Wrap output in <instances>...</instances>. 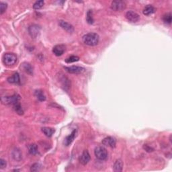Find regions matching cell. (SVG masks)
Segmentation results:
<instances>
[{
    "mask_svg": "<svg viewBox=\"0 0 172 172\" xmlns=\"http://www.w3.org/2000/svg\"><path fill=\"white\" fill-rule=\"evenodd\" d=\"M44 4V1H42V0L37 1L34 3L33 8L35 9V10H39V9L41 8V7H42Z\"/></svg>",
    "mask_w": 172,
    "mask_h": 172,
    "instance_id": "d4e9b609",
    "label": "cell"
},
{
    "mask_svg": "<svg viewBox=\"0 0 172 172\" xmlns=\"http://www.w3.org/2000/svg\"><path fill=\"white\" fill-rule=\"evenodd\" d=\"M6 161L3 159H0V168H1V169H3V168L6 167Z\"/></svg>",
    "mask_w": 172,
    "mask_h": 172,
    "instance_id": "f546056e",
    "label": "cell"
},
{
    "mask_svg": "<svg viewBox=\"0 0 172 172\" xmlns=\"http://www.w3.org/2000/svg\"><path fill=\"white\" fill-rule=\"evenodd\" d=\"M155 12V8L151 5H147L144 7L143 9V14L146 15V16H149V15H151Z\"/></svg>",
    "mask_w": 172,
    "mask_h": 172,
    "instance_id": "e0dca14e",
    "label": "cell"
},
{
    "mask_svg": "<svg viewBox=\"0 0 172 172\" xmlns=\"http://www.w3.org/2000/svg\"><path fill=\"white\" fill-rule=\"evenodd\" d=\"M12 155V157L16 161H20L22 159V153L21 151L18 148H15L14 149H13Z\"/></svg>",
    "mask_w": 172,
    "mask_h": 172,
    "instance_id": "5bb4252c",
    "label": "cell"
},
{
    "mask_svg": "<svg viewBox=\"0 0 172 172\" xmlns=\"http://www.w3.org/2000/svg\"><path fill=\"white\" fill-rule=\"evenodd\" d=\"M28 149L29 153L31 155H36L38 153V146L36 144H31L29 145L28 147Z\"/></svg>",
    "mask_w": 172,
    "mask_h": 172,
    "instance_id": "d6986e66",
    "label": "cell"
},
{
    "mask_svg": "<svg viewBox=\"0 0 172 172\" xmlns=\"http://www.w3.org/2000/svg\"><path fill=\"white\" fill-rule=\"evenodd\" d=\"M40 28L39 27V26L36 25V24H32L28 28L30 35L34 38H36L38 36L39 33H40Z\"/></svg>",
    "mask_w": 172,
    "mask_h": 172,
    "instance_id": "9c48e42d",
    "label": "cell"
},
{
    "mask_svg": "<svg viewBox=\"0 0 172 172\" xmlns=\"http://www.w3.org/2000/svg\"><path fill=\"white\" fill-rule=\"evenodd\" d=\"M35 96L40 102H43L46 100V96L44 94V92L42 90H36L35 91Z\"/></svg>",
    "mask_w": 172,
    "mask_h": 172,
    "instance_id": "ffe728a7",
    "label": "cell"
},
{
    "mask_svg": "<svg viewBox=\"0 0 172 172\" xmlns=\"http://www.w3.org/2000/svg\"><path fill=\"white\" fill-rule=\"evenodd\" d=\"M123 169V162L121 159H117L114 164V171L116 172H120Z\"/></svg>",
    "mask_w": 172,
    "mask_h": 172,
    "instance_id": "9a60e30c",
    "label": "cell"
},
{
    "mask_svg": "<svg viewBox=\"0 0 172 172\" xmlns=\"http://www.w3.org/2000/svg\"><path fill=\"white\" fill-rule=\"evenodd\" d=\"M55 131V129L50 128V127H43L42 128V132L48 137H50L54 134Z\"/></svg>",
    "mask_w": 172,
    "mask_h": 172,
    "instance_id": "ac0fdd59",
    "label": "cell"
},
{
    "mask_svg": "<svg viewBox=\"0 0 172 172\" xmlns=\"http://www.w3.org/2000/svg\"><path fill=\"white\" fill-rule=\"evenodd\" d=\"M163 20L165 23L170 24L171 23V13H168V14L164 15L163 17Z\"/></svg>",
    "mask_w": 172,
    "mask_h": 172,
    "instance_id": "484cf974",
    "label": "cell"
},
{
    "mask_svg": "<svg viewBox=\"0 0 172 172\" xmlns=\"http://www.w3.org/2000/svg\"><path fill=\"white\" fill-rule=\"evenodd\" d=\"M14 109L17 114H18L19 115H22L24 113L23 110H22V106L19 104V102L16 103V104H14Z\"/></svg>",
    "mask_w": 172,
    "mask_h": 172,
    "instance_id": "7402d4cb",
    "label": "cell"
},
{
    "mask_svg": "<svg viewBox=\"0 0 172 172\" xmlns=\"http://www.w3.org/2000/svg\"><path fill=\"white\" fill-rule=\"evenodd\" d=\"M76 134H77V130L75 129V130H73L72 132L69 134V135L67 136V137L65 139V141H64L65 145H66V146L70 145L71 144L72 142L73 141L75 138Z\"/></svg>",
    "mask_w": 172,
    "mask_h": 172,
    "instance_id": "4fadbf2b",
    "label": "cell"
},
{
    "mask_svg": "<svg viewBox=\"0 0 172 172\" xmlns=\"http://www.w3.org/2000/svg\"><path fill=\"white\" fill-rule=\"evenodd\" d=\"M82 39H83V42L87 45L96 46L98 44L100 38L98 34H97L96 33L91 32L84 35Z\"/></svg>",
    "mask_w": 172,
    "mask_h": 172,
    "instance_id": "6da1fadb",
    "label": "cell"
},
{
    "mask_svg": "<svg viewBox=\"0 0 172 172\" xmlns=\"http://www.w3.org/2000/svg\"><path fill=\"white\" fill-rule=\"evenodd\" d=\"M40 165L38 163H34L32 165V167L30 168V171H38L40 169Z\"/></svg>",
    "mask_w": 172,
    "mask_h": 172,
    "instance_id": "83f0119b",
    "label": "cell"
},
{
    "mask_svg": "<svg viewBox=\"0 0 172 172\" xmlns=\"http://www.w3.org/2000/svg\"><path fill=\"white\" fill-rule=\"evenodd\" d=\"M59 24L60 25V26H61L62 28H63L65 30H66L67 32H68L69 33H72L74 31V28L71 24H70L69 23H68V22L63 21V20H60L59 22Z\"/></svg>",
    "mask_w": 172,
    "mask_h": 172,
    "instance_id": "7c38bea8",
    "label": "cell"
},
{
    "mask_svg": "<svg viewBox=\"0 0 172 172\" xmlns=\"http://www.w3.org/2000/svg\"><path fill=\"white\" fill-rule=\"evenodd\" d=\"M79 60V58L77 57V56H71V57L67 58L65 59V62L67 63H74L76 62V61H78Z\"/></svg>",
    "mask_w": 172,
    "mask_h": 172,
    "instance_id": "cb8c5ba5",
    "label": "cell"
},
{
    "mask_svg": "<svg viewBox=\"0 0 172 172\" xmlns=\"http://www.w3.org/2000/svg\"><path fill=\"white\" fill-rule=\"evenodd\" d=\"M95 156L99 160H105L108 157L107 150L103 147H98L95 149Z\"/></svg>",
    "mask_w": 172,
    "mask_h": 172,
    "instance_id": "7a4b0ae2",
    "label": "cell"
},
{
    "mask_svg": "<svg viewBox=\"0 0 172 172\" xmlns=\"http://www.w3.org/2000/svg\"><path fill=\"white\" fill-rule=\"evenodd\" d=\"M110 7L114 11H122L126 8V3L122 1H113Z\"/></svg>",
    "mask_w": 172,
    "mask_h": 172,
    "instance_id": "5b68a950",
    "label": "cell"
},
{
    "mask_svg": "<svg viewBox=\"0 0 172 172\" xmlns=\"http://www.w3.org/2000/svg\"><path fill=\"white\" fill-rule=\"evenodd\" d=\"M20 96L18 94H14L12 96H3L1 98V102L3 104H14L19 102Z\"/></svg>",
    "mask_w": 172,
    "mask_h": 172,
    "instance_id": "3957f363",
    "label": "cell"
},
{
    "mask_svg": "<svg viewBox=\"0 0 172 172\" xmlns=\"http://www.w3.org/2000/svg\"><path fill=\"white\" fill-rule=\"evenodd\" d=\"M16 56L13 53H6L3 57V63L7 66H11V65H14L16 63Z\"/></svg>",
    "mask_w": 172,
    "mask_h": 172,
    "instance_id": "277c9868",
    "label": "cell"
},
{
    "mask_svg": "<svg viewBox=\"0 0 172 172\" xmlns=\"http://www.w3.org/2000/svg\"><path fill=\"white\" fill-rule=\"evenodd\" d=\"M86 20L87 22L89 24H92L93 23V14L92 11L89 10L86 15Z\"/></svg>",
    "mask_w": 172,
    "mask_h": 172,
    "instance_id": "603a6c76",
    "label": "cell"
},
{
    "mask_svg": "<svg viewBox=\"0 0 172 172\" xmlns=\"http://www.w3.org/2000/svg\"><path fill=\"white\" fill-rule=\"evenodd\" d=\"M126 18L128 21L131 22H136L140 20L139 15L133 11H128L126 13Z\"/></svg>",
    "mask_w": 172,
    "mask_h": 172,
    "instance_id": "ba28073f",
    "label": "cell"
},
{
    "mask_svg": "<svg viewBox=\"0 0 172 172\" xmlns=\"http://www.w3.org/2000/svg\"><path fill=\"white\" fill-rule=\"evenodd\" d=\"M90 159H91V157L89 152L87 150H85L83 151V153L81 154V155L80 156L79 162L81 163L82 165H85L86 164L88 163L89 161H90Z\"/></svg>",
    "mask_w": 172,
    "mask_h": 172,
    "instance_id": "30bf717a",
    "label": "cell"
},
{
    "mask_svg": "<svg viewBox=\"0 0 172 172\" xmlns=\"http://www.w3.org/2000/svg\"><path fill=\"white\" fill-rule=\"evenodd\" d=\"M23 68L28 74H29V75L33 74V69H32V67L31 65L29 64V63H24Z\"/></svg>",
    "mask_w": 172,
    "mask_h": 172,
    "instance_id": "44dd1931",
    "label": "cell"
},
{
    "mask_svg": "<svg viewBox=\"0 0 172 172\" xmlns=\"http://www.w3.org/2000/svg\"><path fill=\"white\" fill-rule=\"evenodd\" d=\"M7 81L10 83H19L20 81L19 74L18 73H15L12 76L7 78Z\"/></svg>",
    "mask_w": 172,
    "mask_h": 172,
    "instance_id": "2e32d148",
    "label": "cell"
},
{
    "mask_svg": "<svg viewBox=\"0 0 172 172\" xmlns=\"http://www.w3.org/2000/svg\"><path fill=\"white\" fill-rule=\"evenodd\" d=\"M102 145L106 146V147H111V148H114L116 144V141L114 137L112 136H108L102 140Z\"/></svg>",
    "mask_w": 172,
    "mask_h": 172,
    "instance_id": "52a82bcc",
    "label": "cell"
},
{
    "mask_svg": "<svg viewBox=\"0 0 172 172\" xmlns=\"http://www.w3.org/2000/svg\"><path fill=\"white\" fill-rule=\"evenodd\" d=\"M143 149H145V150L146 151H147V152H148V153L153 152V151H154V149L152 148V147H150V146H149L148 145H144Z\"/></svg>",
    "mask_w": 172,
    "mask_h": 172,
    "instance_id": "f1b7e54d",
    "label": "cell"
},
{
    "mask_svg": "<svg viewBox=\"0 0 172 172\" xmlns=\"http://www.w3.org/2000/svg\"><path fill=\"white\" fill-rule=\"evenodd\" d=\"M65 46L63 44H58L53 47V53L55 54V55L59 57L61 56L65 51Z\"/></svg>",
    "mask_w": 172,
    "mask_h": 172,
    "instance_id": "8fae6325",
    "label": "cell"
},
{
    "mask_svg": "<svg viewBox=\"0 0 172 172\" xmlns=\"http://www.w3.org/2000/svg\"><path fill=\"white\" fill-rule=\"evenodd\" d=\"M7 7V3L1 2L0 3V10H1V14H3L5 12Z\"/></svg>",
    "mask_w": 172,
    "mask_h": 172,
    "instance_id": "4316f807",
    "label": "cell"
},
{
    "mask_svg": "<svg viewBox=\"0 0 172 172\" xmlns=\"http://www.w3.org/2000/svg\"><path fill=\"white\" fill-rule=\"evenodd\" d=\"M64 69L66 71L69 73L73 74H79L81 73L84 71L85 69L79 66H71V67H65Z\"/></svg>",
    "mask_w": 172,
    "mask_h": 172,
    "instance_id": "8992f818",
    "label": "cell"
}]
</instances>
